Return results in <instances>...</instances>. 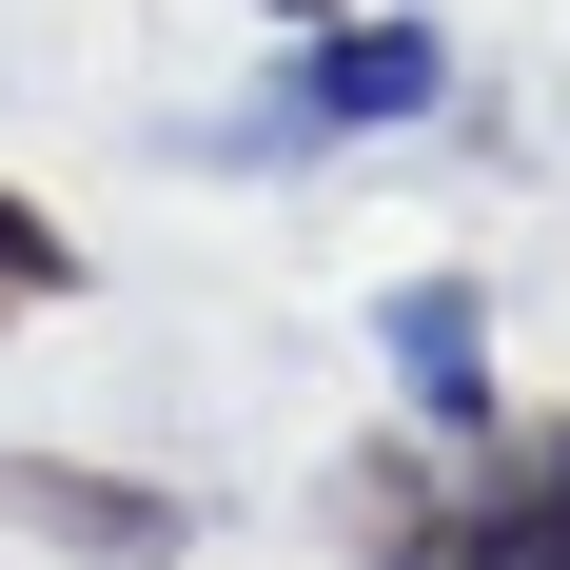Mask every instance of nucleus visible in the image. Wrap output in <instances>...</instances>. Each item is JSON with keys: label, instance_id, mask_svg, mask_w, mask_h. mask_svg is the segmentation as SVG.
<instances>
[{"label": "nucleus", "instance_id": "1", "mask_svg": "<svg viewBox=\"0 0 570 570\" xmlns=\"http://www.w3.org/2000/svg\"><path fill=\"white\" fill-rule=\"evenodd\" d=\"M433 79H453V40H433V20H394V0H335V20H315V59H295L276 99L236 118V158H295V138H374V118H433Z\"/></svg>", "mask_w": 570, "mask_h": 570}, {"label": "nucleus", "instance_id": "2", "mask_svg": "<svg viewBox=\"0 0 570 570\" xmlns=\"http://www.w3.org/2000/svg\"><path fill=\"white\" fill-rule=\"evenodd\" d=\"M0 531H40L79 570H177L197 551V492L177 472H99V453H0Z\"/></svg>", "mask_w": 570, "mask_h": 570}, {"label": "nucleus", "instance_id": "3", "mask_svg": "<svg viewBox=\"0 0 570 570\" xmlns=\"http://www.w3.org/2000/svg\"><path fill=\"white\" fill-rule=\"evenodd\" d=\"M374 354H394V394L433 413L453 453H472V433H492V295H472V276H413L394 315H374Z\"/></svg>", "mask_w": 570, "mask_h": 570}, {"label": "nucleus", "instance_id": "4", "mask_svg": "<svg viewBox=\"0 0 570 570\" xmlns=\"http://www.w3.org/2000/svg\"><path fill=\"white\" fill-rule=\"evenodd\" d=\"M59 295H79V236H59L20 177H0V335H20V315H59Z\"/></svg>", "mask_w": 570, "mask_h": 570}, {"label": "nucleus", "instance_id": "5", "mask_svg": "<svg viewBox=\"0 0 570 570\" xmlns=\"http://www.w3.org/2000/svg\"><path fill=\"white\" fill-rule=\"evenodd\" d=\"M256 20H335V0H256Z\"/></svg>", "mask_w": 570, "mask_h": 570}]
</instances>
